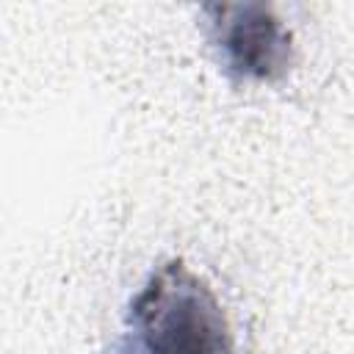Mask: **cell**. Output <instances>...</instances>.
I'll return each mask as SVG.
<instances>
[{
	"label": "cell",
	"instance_id": "6da1fadb",
	"mask_svg": "<svg viewBox=\"0 0 354 354\" xmlns=\"http://www.w3.org/2000/svg\"><path fill=\"white\" fill-rule=\"evenodd\" d=\"M235 329L213 285L185 266H155L97 354H235Z\"/></svg>",
	"mask_w": 354,
	"mask_h": 354
},
{
	"label": "cell",
	"instance_id": "7a4b0ae2",
	"mask_svg": "<svg viewBox=\"0 0 354 354\" xmlns=\"http://www.w3.org/2000/svg\"><path fill=\"white\" fill-rule=\"evenodd\" d=\"M205 39L232 83H277L296 61L293 30L266 3L202 6Z\"/></svg>",
	"mask_w": 354,
	"mask_h": 354
}]
</instances>
